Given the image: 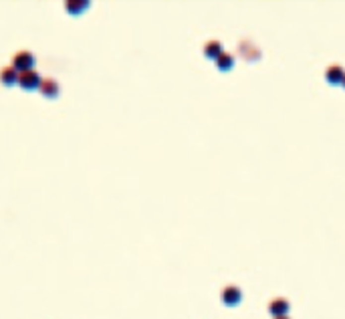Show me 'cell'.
I'll return each mask as SVG.
<instances>
[{"instance_id":"8fae6325","label":"cell","mask_w":345,"mask_h":319,"mask_svg":"<svg viewBox=\"0 0 345 319\" xmlns=\"http://www.w3.org/2000/svg\"><path fill=\"white\" fill-rule=\"evenodd\" d=\"M87 6H89L87 0H69V2H65V10L69 14H79V12L87 10Z\"/></svg>"},{"instance_id":"7c38bea8","label":"cell","mask_w":345,"mask_h":319,"mask_svg":"<svg viewBox=\"0 0 345 319\" xmlns=\"http://www.w3.org/2000/svg\"><path fill=\"white\" fill-rule=\"evenodd\" d=\"M273 319H291L289 315H280V317H273Z\"/></svg>"},{"instance_id":"5b68a950","label":"cell","mask_w":345,"mask_h":319,"mask_svg":"<svg viewBox=\"0 0 345 319\" xmlns=\"http://www.w3.org/2000/svg\"><path fill=\"white\" fill-rule=\"evenodd\" d=\"M238 53H240L246 61H257V59L261 57V49L255 47L253 41H248V39H244V41L238 45Z\"/></svg>"},{"instance_id":"277c9868","label":"cell","mask_w":345,"mask_h":319,"mask_svg":"<svg viewBox=\"0 0 345 319\" xmlns=\"http://www.w3.org/2000/svg\"><path fill=\"white\" fill-rule=\"evenodd\" d=\"M291 309V303L285 299V297H275L271 303H269V313L273 317H280V315H287Z\"/></svg>"},{"instance_id":"9c48e42d","label":"cell","mask_w":345,"mask_h":319,"mask_svg":"<svg viewBox=\"0 0 345 319\" xmlns=\"http://www.w3.org/2000/svg\"><path fill=\"white\" fill-rule=\"evenodd\" d=\"M18 75H20V73H18L12 65L0 69V81H2L4 85H14V83H18Z\"/></svg>"},{"instance_id":"3957f363","label":"cell","mask_w":345,"mask_h":319,"mask_svg":"<svg viewBox=\"0 0 345 319\" xmlns=\"http://www.w3.org/2000/svg\"><path fill=\"white\" fill-rule=\"evenodd\" d=\"M220 297H222L224 305L234 307V305H238L242 301V291L238 289L236 285H226L224 289H222V293H220Z\"/></svg>"},{"instance_id":"4fadbf2b","label":"cell","mask_w":345,"mask_h":319,"mask_svg":"<svg viewBox=\"0 0 345 319\" xmlns=\"http://www.w3.org/2000/svg\"><path fill=\"white\" fill-rule=\"evenodd\" d=\"M341 87H343V89H345V77H343V81H341Z\"/></svg>"},{"instance_id":"30bf717a","label":"cell","mask_w":345,"mask_h":319,"mask_svg":"<svg viewBox=\"0 0 345 319\" xmlns=\"http://www.w3.org/2000/svg\"><path fill=\"white\" fill-rule=\"evenodd\" d=\"M222 53V43L220 41H218V39H210L206 45H204V55L208 57V59H216L218 55H220Z\"/></svg>"},{"instance_id":"52a82bcc","label":"cell","mask_w":345,"mask_h":319,"mask_svg":"<svg viewBox=\"0 0 345 319\" xmlns=\"http://www.w3.org/2000/svg\"><path fill=\"white\" fill-rule=\"evenodd\" d=\"M214 65H216V69H218V71H230V69H232V65H234V55H232V53L222 51L220 55H218V57L214 59Z\"/></svg>"},{"instance_id":"7a4b0ae2","label":"cell","mask_w":345,"mask_h":319,"mask_svg":"<svg viewBox=\"0 0 345 319\" xmlns=\"http://www.w3.org/2000/svg\"><path fill=\"white\" fill-rule=\"evenodd\" d=\"M41 83H43V79H41L39 71H35V69L22 71V73L18 75V85H20V87H22L24 91H33V89H39V87H41Z\"/></svg>"},{"instance_id":"ba28073f","label":"cell","mask_w":345,"mask_h":319,"mask_svg":"<svg viewBox=\"0 0 345 319\" xmlns=\"http://www.w3.org/2000/svg\"><path fill=\"white\" fill-rule=\"evenodd\" d=\"M39 91L45 95V97L53 99V97H57V95H59V83H57L55 79H43Z\"/></svg>"},{"instance_id":"8992f818","label":"cell","mask_w":345,"mask_h":319,"mask_svg":"<svg viewBox=\"0 0 345 319\" xmlns=\"http://www.w3.org/2000/svg\"><path fill=\"white\" fill-rule=\"evenodd\" d=\"M343 77H345V69L341 65H329L325 69V81L331 85H341Z\"/></svg>"},{"instance_id":"6da1fadb","label":"cell","mask_w":345,"mask_h":319,"mask_svg":"<svg viewBox=\"0 0 345 319\" xmlns=\"http://www.w3.org/2000/svg\"><path fill=\"white\" fill-rule=\"evenodd\" d=\"M35 55L30 51H18L12 55V67L22 73V71H28V69H35Z\"/></svg>"}]
</instances>
